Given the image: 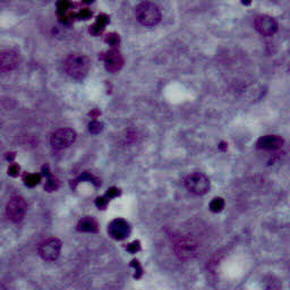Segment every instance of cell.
<instances>
[{
	"label": "cell",
	"instance_id": "7c38bea8",
	"mask_svg": "<svg viewBox=\"0 0 290 290\" xmlns=\"http://www.w3.org/2000/svg\"><path fill=\"white\" fill-rule=\"evenodd\" d=\"M284 144V139L279 135H266L257 141L256 146L261 150H277Z\"/></svg>",
	"mask_w": 290,
	"mask_h": 290
},
{
	"label": "cell",
	"instance_id": "ffe728a7",
	"mask_svg": "<svg viewBox=\"0 0 290 290\" xmlns=\"http://www.w3.org/2000/svg\"><path fill=\"white\" fill-rule=\"evenodd\" d=\"M91 15H92V13H91L89 9L84 8V9H82L81 12L78 13L77 17H78V18H82V20H88V18L91 17Z\"/></svg>",
	"mask_w": 290,
	"mask_h": 290
},
{
	"label": "cell",
	"instance_id": "ac0fdd59",
	"mask_svg": "<svg viewBox=\"0 0 290 290\" xmlns=\"http://www.w3.org/2000/svg\"><path fill=\"white\" fill-rule=\"evenodd\" d=\"M106 41H107L108 43H110L111 46H116V45H117V43L119 42V38H118V35H117V34L112 33V34H109V35H108V38L106 39Z\"/></svg>",
	"mask_w": 290,
	"mask_h": 290
},
{
	"label": "cell",
	"instance_id": "d6986e66",
	"mask_svg": "<svg viewBox=\"0 0 290 290\" xmlns=\"http://www.w3.org/2000/svg\"><path fill=\"white\" fill-rule=\"evenodd\" d=\"M140 248H141V246H140L139 242H132V244H129L128 246H127V249L132 253H136L137 251H140Z\"/></svg>",
	"mask_w": 290,
	"mask_h": 290
},
{
	"label": "cell",
	"instance_id": "e0dca14e",
	"mask_svg": "<svg viewBox=\"0 0 290 290\" xmlns=\"http://www.w3.org/2000/svg\"><path fill=\"white\" fill-rule=\"evenodd\" d=\"M102 126L103 125L101 124V122H99V121H92L89 125V129H90V132L92 133V134H97V133H100L101 130H102V128H103Z\"/></svg>",
	"mask_w": 290,
	"mask_h": 290
},
{
	"label": "cell",
	"instance_id": "8fae6325",
	"mask_svg": "<svg viewBox=\"0 0 290 290\" xmlns=\"http://www.w3.org/2000/svg\"><path fill=\"white\" fill-rule=\"evenodd\" d=\"M18 63H20V58H18L16 52L7 50V51H3L0 54V71L1 72L13 71Z\"/></svg>",
	"mask_w": 290,
	"mask_h": 290
},
{
	"label": "cell",
	"instance_id": "7a4b0ae2",
	"mask_svg": "<svg viewBox=\"0 0 290 290\" xmlns=\"http://www.w3.org/2000/svg\"><path fill=\"white\" fill-rule=\"evenodd\" d=\"M161 10L154 2H142L136 7V18L144 26H154L161 21Z\"/></svg>",
	"mask_w": 290,
	"mask_h": 290
},
{
	"label": "cell",
	"instance_id": "44dd1931",
	"mask_svg": "<svg viewBox=\"0 0 290 290\" xmlns=\"http://www.w3.org/2000/svg\"><path fill=\"white\" fill-rule=\"evenodd\" d=\"M70 6H71V3L67 2V1H60V2H58V9H59L60 13H65V12H66V10L68 8H70Z\"/></svg>",
	"mask_w": 290,
	"mask_h": 290
},
{
	"label": "cell",
	"instance_id": "277c9868",
	"mask_svg": "<svg viewBox=\"0 0 290 290\" xmlns=\"http://www.w3.org/2000/svg\"><path fill=\"white\" fill-rule=\"evenodd\" d=\"M185 186L191 193L195 195H204L210 190V180L204 173L193 172L186 177Z\"/></svg>",
	"mask_w": 290,
	"mask_h": 290
},
{
	"label": "cell",
	"instance_id": "ba28073f",
	"mask_svg": "<svg viewBox=\"0 0 290 290\" xmlns=\"http://www.w3.org/2000/svg\"><path fill=\"white\" fill-rule=\"evenodd\" d=\"M255 28L257 32H260L262 35L270 36L274 34L278 30V24L272 16L269 15H259L256 16L255 22H254Z\"/></svg>",
	"mask_w": 290,
	"mask_h": 290
},
{
	"label": "cell",
	"instance_id": "4fadbf2b",
	"mask_svg": "<svg viewBox=\"0 0 290 290\" xmlns=\"http://www.w3.org/2000/svg\"><path fill=\"white\" fill-rule=\"evenodd\" d=\"M77 230L82 233H96L97 231V222L92 217H85L78 222Z\"/></svg>",
	"mask_w": 290,
	"mask_h": 290
},
{
	"label": "cell",
	"instance_id": "5b68a950",
	"mask_svg": "<svg viewBox=\"0 0 290 290\" xmlns=\"http://www.w3.org/2000/svg\"><path fill=\"white\" fill-rule=\"evenodd\" d=\"M76 133L72 128L57 129L51 135L50 143L54 150H64L75 142Z\"/></svg>",
	"mask_w": 290,
	"mask_h": 290
},
{
	"label": "cell",
	"instance_id": "7402d4cb",
	"mask_svg": "<svg viewBox=\"0 0 290 290\" xmlns=\"http://www.w3.org/2000/svg\"><path fill=\"white\" fill-rule=\"evenodd\" d=\"M108 197L106 196V197H99L97 199V208H100V209H102V208H106L107 206V204H108Z\"/></svg>",
	"mask_w": 290,
	"mask_h": 290
},
{
	"label": "cell",
	"instance_id": "2e32d148",
	"mask_svg": "<svg viewBox=\"0 0 290 290\" xmlns=\"http://www.w3.org/2000/svg\"><path fill=\"white\" fill-rule=\"evenodd\" d=\"M223 206H224L223 199L220 197H217L211 202V204H210V209H211L213 212H220L221 210L223 209Z\"/></svg>",
	"mask_w": 290,
	"mask_h": 290
},
{
	"label": "cell",
	"instance_id": "603a6c76",
	"mask_svg": "<svg viewBox=\"0 0 290 290\" xmlns=\"http://www.w3.org/2000/svg\"><path fill=\"white\" fill-rule=\"evenodd\" d=\"M18 171H20V167L18 166H15V165H13L12 167H10L9 168V170H8V173L10 176H17L18 175Z\"/></svg>",
	"mask_w": 290,
	"mask_h": 290
},
{
	"label": "cell",
	"instance_id": "8992f818",
	"mask_svg": "<svg viewBox=\"0 0 290 290\" xmlns=\"http://www.w3.org/2000/svg\"><path fill=\"white\" fill-rule=\"evenodd\" d=\"M26 202L24 201L23 197L14 196L9 199L6 206V215L8 219L13 222H18L23 219L25 213H26Z\"/></svg>",
	"mask_w": 290,
	"mask_h": 290
},
{
	"label": "cell",
	"instance_id": "6da1fadb",
	"mask_svg": "<svg viewBox=\"0 0 290 290\" xmlns=\"http://www.w3.org/2000/svg\"><path fill=\"white\" fill-rule=\"evenodd\" d=\"M65 71L71 77L83 79L90 71V59L84 54L72 53L65 61Z\"/></svg>",
	"mask_w": 290,
	"mask_h": 290
},
{
	"label": "cell",
	"instance_id": "9c48e42d",
	"mask_svg": "<svg viewBox=\"0 0 290 290\" xmlns=\"http://www.w3.org/2000/svg\"><path fill=\"white\" fill-rule=\"evenodd\" d=\"M129 224L124 219L112 220L108 227L109 235H110L112 238L118 239V241H121V239L126 238L127 236L129 235Z\"/></svg>",
	"mask_w": 290,
	"mask_h": 290
},
{
	"label": "cell",
	"instance_id": "3957f363",
	"mask_svg": "<svg viewBox=\"0 0 290 290\" xmlns=\"http://www.w3.org/2000/svg\"><path fill=\"white\" fill-rule=\"evenodd\" d=\"M173 249H175L176 255L181 261L193 260L198 252L197 244L194 239L186 237V236L177 239L175 245H173Z\"/></svg>",
	"mask_w": 290,
	"mask_h": 290
},
{
	"label": "cell",
	"instance_id": "52a82bcc",
	"mask_svg": "<svg viewBox=\"0 0 290 290\" xmlns=\"http://www.w3.org/2000/svg\"><path fill=\"white\" fill-rule=\"evenodd\" d=\"M61 251V242L57 238H48L39 245V254L43 260L54 261Z\"/></svg>",
	"mask_w": 290,
	"mask_h": 290
},
{
	"label": "cell",
	"instance_id": "cb8c5ba5",
	"mask_svg": "<svg viewBox=\"0 0 290 290\" xmlns=\"http://www.w3.org/2000/svg\"><path fill=\"white\" fill-rule=\"evenodd\" d=\"M117 195H119V190H117V188H110V190H109V192L107 193V197L111 198V197L117 196Z\"/></svg>",
	"mask_w": 290,
	"mask_h": 290
},
{
	"label": "cell",
	"instance_id": "9a60e30c",
	"mask_svg": "<svg viewBox=\"0 0 290 290\" xmlns=\"http://www.w3.org/2000/svg\"><path fill=\"white\" fill-rule=\"evenodd\" d=\"M40 179H41L40 175H34V173H30V175L25 176L24 181H25V184L27 185V186L33 187V186H35L36 184H39Z\"/></svg>",
	"mask_w": 290,
	"mask_h": 290
},
{
	"label": "cell",
	"instance_id": "30bf717a",
	"mask_svg": "<svg viewBox=\"0 0 290 290\" xmlns=\"http://www.w3.org/2000/svg\"><path fill=\"white\" fill-rule=\"evenodd\" d=\"M104 64L108 72H117L121 70L124 59L118 50H109L104 56Z\"/></svg>",
	"mask_w": 290,
	"mask_h": 290
},
{
	"label": "cell",
	"instance_id": "5bb4252c",
	"mask_svg": "<svg viewBox=\"0 0 290 290\" xmlns=\"http://www.w3.org/2000/svg\"><path fill=\"white\" fill-rule=\"evenodd\" d=\"M107 23H108V16L102 14V15H100L99 17H97V23L94 24L92 27H91V32H92V33H94V34L100 33V32L104 28V26H106Z\"/></svg>",
	"mask_w": 290,
	"mask_h": 290
}]
</instances>
